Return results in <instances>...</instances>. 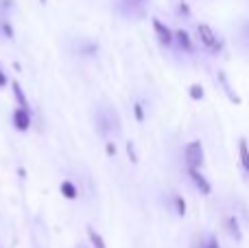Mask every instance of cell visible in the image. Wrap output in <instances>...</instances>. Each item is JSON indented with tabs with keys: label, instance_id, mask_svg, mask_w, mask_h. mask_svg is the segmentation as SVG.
<instances>
[{
	"label": "cell",
	"instance_id": "obj_1",
	"mask_svg": "<svg viewBox=\"0 0 249 248\" xmlns=\"http://www.w3.org/2000/svg\"><path fill=\"white\" fill-rule=\"evenodd\" d=\"M96 125H99V132L103 136H109V134H116L121 132V119H118L116 110L105 105L96 112Z\"/></svg>",
	"mask_w": 249,
	"mask_h": 248
},
{
	"label": "cell",
	"instance_id": "obj_2",
	"mask_svg": "<svg viewBox=\"0 0 249 248\" xmlns=\"http://www.w3.org/2000/svg\"><path fill=\"white\" fill-rule=\"evenodd\" d=\"M184 156H186V165L188 167H197V169H201L203 161H206L201 141H190V143L186 145V149H184Z\"/></svg>",
	"mask_w": 249,
	"mask_h": 248
},
{
	"label": "cell",
	"instance_id": "obj_3",
	"mask_svg": "<svg viewBox=\"0 0 249 248\" xmlns=\"http://www.w3.org/2000/svg\"><path fill=\"white\" fill-rule=\"evenodd\" d=\"M197 38H199V42H201L203 46L208 48V51L219 53L221 42H219V38H216V33L212 31V26H208V24H199V26H197Z\"/></svg>",
	"mask_w": 249,
	"mask_h": 248
},
{
	"label": "cell",
	"instance_id": "obj_4",
	"mask_svg": "<svg viewBox=\"0 0 249 248\" xmlns=\"http://www.w3.org/2000/svg\"><path fill=\"white\" fill-rule=\"evenodd\" d=\"M188 176H190V183L199 189V193L210 196V193H212V185L208 183V178L201 174V169H197V167H188Z\"/></svg>",
	"mask_w": 249,
	"mask_h": 248
},
{
	"label": "cell",
	"instance_id": "obj_5",
	"mask_svg": "<svg viewBox=\"0 0 249 248\" xmlns=\"http://www.w3.org/2000/svg\"><path fill=\"white\" fill-rule=\"evenodd\" d=\"M153 31H155V35H158L160 44H164V46H171V44L175 42V33H173L162 20H158V18L153 20Z\"/></svg>",
	"mask_w": 249,
	"mask_h": 248
},
{
	"label": "cell",
	"instance_id": "obj_6",
	"mask_svg": "<svg viewBox=\"0 0 249 248\" xmlns=\"http://www.w3.org/2000/svg\"><path fill=\"white\" fill-rule=\"evenodd\" d=\"M219 83H221V86H223L225 97H228V99L232 101L234 105H241V103H243L241 95H238V92L234 90V86H232V83H230V79H228V73H223V70H221V73H219Z\"/></svg>",
	"mask_w": 249,
	"mask_h": 248
},
{
	"label": "cell",
	"instance_id": "obj_7",
	"mask_svg": "<svg viewBox=\"0 0 249 248\" xmlns=\"http://www.w3.org/2000/svg\"><path fill=\"white\" fill-rule=\"evenodd\" d=\"M13 125H16L20 132L29 130V125H31V112H29V108H22V105H20V108L13 112Z\"/></svg>",
	"mask_w": 249,
	"mask_h": 248
},
{
	"label": "cell",
	"instance_id": "obj_8",
	"mask_svg": "<svg viewBox=\"0 0 249 248\" xmlns=\"http://www.w3.org/2000/svg\"><path fill=\"white\" fill-rule=\"evenodd\" d=\"M175 42H177V46H179L181 51H186V53L193 51V40H190V35L186 33L184 29L175 31Z\"/></svg>",
	"mask_w": 249,
	"mask_h": 248
},
{
	"label": "cell",
	"instance_id": "obj_9",
	"mask_svg": "<svg viewBox=\"0 0 249 248\" xmlns=\"http://www.w3.org/2000/svg\"><path fill=\"white\" fill-rule=\"evenodd\" d=\"M238 158H241V165L243 169L249 174V145H247V139H238Z\"/></svg>",
	"mask_w": 249,
	"mask_h": 248
},
{
	"label": "cell",
	"instance_id": "obj_10",
	"mask_svg": "<svg viewBox=\"0 0 249 248\" xmlns=\"http://www.w3.org/2000/svg\"><path fill=\"white\" fill-rule=\"evenodd\" d=\"M228 227H230V233H232V237L236 242L243 240V233H241V224H238V218L236 215H232V218L228 220Z\"/></svg>",
	"mask_w": 249,
	"mask_h": 248
},
{
	"label": "cell",
	"instance_id": "obj_11",
	"mask_svg": "<svg viewBox=\"0 0 249 248\" xmlns=\"http://www.w3.org/2000/svg\"><path fill=\"white\" fill-rule=\"evenodd\" d=\"M61 193H64V198H68V200H74V198H77V189H74V185L70 183V180H64V183H61Z\"/></svg>",
	"mask_w": 249,
	"mask_h": 248
},
{
	"label": "cell",
	"instance_id": "obj_12",
	"mask_svg": "<svg viewBox=\"0 0 249 248\" xmlns=\"http://www.w3.org/2000/svg\"><path fill=\"white\" fill-rule=\"evenodd\" d=\"M188 95H190V99H195V101H201L206 92H203V86H201V83H193V86L188 88Z\"/></svg>",
	"mask_w": 249,
	"mask_h": 248
},
{
	"label": "cell",
	"instance_id": "obj_13",
	"mask_svg": "<svg viewBox=\"0 0 249 248\" xmlns=\"http://www.w3.org/2000/svg\"><path fill=\"white\" fill-rule=\"evenodd\" d=\"M173 202H175L177 215H181V218H184V215H186V200L181 196H173Z\"/></svg>",
	"mask_w": 249,
	"mask_h": 248
},
{
	"label": "cell",
	"instance_id": "obj_14",
	"mask_svg": "<svg viewBox=\"0 0 249 248\" xmlns=\"http://www.w3.org/2000/svg\"><path fill=\"white\" fill-rule=\"evenodd\" d=\"M13 95L18 97V101H20V105L22 108H29V105H26V97H24V92H22V88H20V83H13Z\"/></svg>",
	"mask_w": 249,
	"mask_h": 248
},
{
	"label": "cell",
	"instance_id": "obj_15",
	"mask_svg": "<svg viewBox=\"0 0 249 248\" xmlns=\"http://www.w3.org/2000/svg\"><path fill=\"white\" fill-rule=\"evenodd\" d=\"M90 240H92V244H94V248H107L103 242V237H101L96 231H92V228H90Z\"/></svg>",
	"mask_w": 249,
	"mask_h": 248
},
{
	"label": "cell",
	"instance_id": "obj_16",
	"mask_svg": "<svg viewBox=\"0 0 249 248\" xmlns=\"http://www.w3.org/2000/svg\"><path fill=\"white\" fill-rule=\"evenodd\" d=\"M133 117H136L138 121H144V110H142V105H140V103L133 105Z\"/></svg>",
	"mask_w": 249,
	"mask_h": 248
},
{
	"label": "cell",
	"instance_id": "obj_17",
	"mask_svg": "<svg viewBox=\"0 0 249 248\" xmlns=\"http://www.w3.org/2000/svg\"><path fill=\"white\" fill-rule=\"evenodd\" d=\"M127 154L131 158V163H138V156H136V149H133V143H127Z\"/></svg>",
	"mask_w": 249,
	"mask_h": 248
},
{
	"label": "cell",
	"instance_id": "obj_18",
	"mask_svg": "<svg viewBox=\"0 0 249 248\" xmlns=\"http://www.w3.org/2000/svg\"><path fill=\"white\" fill-rule=\"evenodd\" d=\"M206 248H221V246H219V242H216V237H210V240H208V244H206Z\"/></svg>",
	"mask_w": 249,
	"mask_h": 248
},
{
	"label": "cell",
	"instance_id": "obj_19",
	"mask_svg": "<svg viewBox=\"0 0 249 248\" xmlns=\"http://www.w3.org/2000/svg\"><path fill=\"white\" fill-rule=\"evenodd\" d=\"M179 13H184V16H190V9L186 2H179Z\"/></svg>",
	"mask_w": 249,
	"mask_h": 248
},
{
	"label": "cell",
	"instance_id": "obj_20",
	"mask_svg": "<svg viewBox=\"0 0 249 248\" xmlns=\"http://www.w3.org/2000/svg\"><path fill=\"white\" fill-rule=\"evenodd\" d=\"M107 154H109V156H114V154H116V147H114V143H107Z\"/></svg>",
	"mask_w": 249,
	"mask_h": 248
},
{
	"label": "cell",
	"instance_id": "obj_21",
	"mask_svg": "<svg viewBox=\"0 0 249 248\" xmlns=\"http://www.w3.org/2000/svg\"><path fill=\"white\" fill-rule=\"evenodd\" d=\"M4 83H7V77H4V73H2V70H0V88H2Z\"/></svg>",
	"mask_w": 249,
	"mask_h": 248
}]
</instances>
